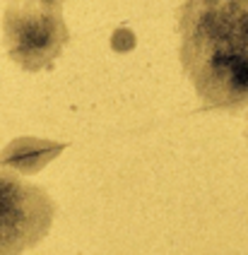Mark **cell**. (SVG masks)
I'll use <instances>...</instances> for the list:
<instances>
[{
	"mask_svg": "<svg viewBox=\"0 0 248 255\" xmlns=\"http://www.w3.org/2000/svg\"><path fill=\"white\" fill-rule=\"evenodd\" d=\"M181 65L207 111L248 106V0H186L178 10Z\"/></svg>",
	"mask_w": 248,
	"mask_h": 255,
	"instance_id": "obj_1",
	"label": "cell"
},
{
	"mask_svg": "<svg viewBox=\"0 0 248 255\" xmlns=\"http://www.w3.org/2000/svg\"><path fill=\"white\" fill-rule=\"evenodd\" d=\"M2 41L7 56L27 72L53 68L70 41L60 5L41 0H10L2 14Z\"/></svg>",
	"mask_w": 248,
	"mask_h": 255,
	"instance_id": "obj_2",
	"label": "cell"
},
{
	"mask_svg": "<svg viewBox=\"0 0 248 255\" xmlns=\"http://www.w3.org/2000/svg\"><path fill=\"white\" fill-rule=\"evenodd\" d=\"M56 217V202L44 188L0 166V255H22L44 241Z\"/></svg>",
	"mask_w": 248,
	"mask_h": 255,
	"instance_id": "obj_3",
	"label": "cell"
},
{
	"mask_svg": "<svg viewBox=\"0 0 248 255\" xmlns=\"http://www.w3.org/2000/svg\"><path fill=\"white\" fill-rule=\"evenodd\" d=\"M65 149L63 142L39 140V137H19L12 140L0 152V166L17 171V173H39L48 161Z\"/></svg>",
	"mask_w": 248,
	"mask_h": 255,
	"instance_id": "obj_4",
	"label": "cell"
},
{
	"mask_svg": "<svg viewBox=\"0 0 248 255\" xmlns=\"http://www.w3.org/2000/svg\"><path fill=\"white\" fill-rule=\"evenodd\" d=\"M132 43H135V39H132L130 31L128 29H118L116 36H114V48L116 51H128V48H132Z\"/></svg>",
	"mask_w": 248,
	"mask_h": 255,
	"instance_id": "obj_5",
	"label": "cell"
},
{
	"mask_svg": "<svg viewBox=\"0 0 248 255\" xmlns=\"http://www.w3.org/2000/svg\"><path fill=\"white\" fill-rule=\"evenodd\" d=\"M41 2H48V5H60V7H63V2H68V0H41Z\"/></svg>",
	"mask_w": 248,
	"mask_h": 255,
	"instance_id": "obj_6",
	"label": "cell"
}]
</instances>
